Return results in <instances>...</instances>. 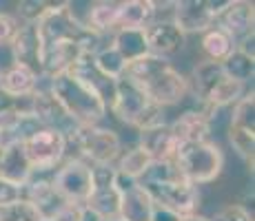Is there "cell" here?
<instances>
[{"label":"cell","instance_id":"10","mask_svg":"<svg viewBox=\"0 0 255 221\" xmlns=\"http://www.w3.org/2000/svg\"><path fill=\"white\" fill-rule=\"evenodd\" d=\"M85 56L80 49V44L76 40H56L42 44L40 49V60H38V73L47 80L62 73H69L73 65Z\"/></svg>","mask_w":255,"mask_h":221},{"label":"cell","instance_id":"28","mask_svg":"<svg viewBox=\"0 0 255 221\" xmlns=\"http://www.w3.org/2000/svg\"><path fill=\"white\" fill-rule=\"evenodd\" d=\"M231 126H240V129L255 131V95H253V91L244 93V95L233 104Z\"/></svg>","mask_w":255,"mask_h":221},{"label":"cell","instance_id":"19","mask_svg":"<svg viewBox=\"0 0 255 221\" xmlns=\"http://www.w3.org/2000/svg\"><path fill=\"white\" fill-rule=\"evenodd\" d=\"M11 58L16 65H24L33 71H38V60H40V49H42V42H40V36H38V29L36 24H20L18 31L13 33L11 42Z\"/></svg>","mask_w":255,"mask_h":221},{"label":"cell","instance_id":"32","mask_svg":"<svg viewBox=\"0 0 255 221\" xmlns=\"http://www.w3.org/2000/svg\"><path fill=\"white\" fill-rule=\"evenodd\" d=\"M0 221H40V217L27 201H18L11 208L0 210Z\"/></svg>","mask_w":255,"mask_h":221},{"label":"cell","instance_id":"42","mask_svg":"<svg viewBox=\"0 0 255 221\" xmlns=\"http://www.w3.org/2000/svg\"><path fill=\"white\" fill-rule=\"evenodd\" d=\"M0 75H2V69H0Z\"/></svg>","mask_w":255,"mask_h":221},{"label":"cell","instance_id":"5","mask_svg":"<svg viewBox=\"0 0 255 221\" xmlns=\"http://www.w3.org/2000/svg\"><path fill=\"white\" fill-rule=\"evenodd\" d=\"M111 113L131 129H151V126L164 124V109L151 102L133 82H129L125 75L116 84V97L111 104Z\"/></svg>","mask_w":255,"mask_h":221},{"label":"cell","instance_id":"33","mask_svg":"<svg viewBox=\"0 0 255 221\" xmlns=\"http://www.w3.org/2000/svg\"><path fill=\"white\" fill-rule=\"evenodd\" d=\"M22 201V188L20 186H13L9 181L0 179V210L11 208L13 204Z\"/></svg>","mask_w":255,"mask_h":221},{"label":"cell","instance_id":"4","mask_svg":"<svg viewBox=\"0 0 255 221\" xmlns=\"http://www.w3.org/2000/svg\"><path fill=\"white\" fill-rule=\"evenodd\" d=\"M173 166L184 181L202 186L215 181L224 170V153L215 142L180 144L173 157Z\"/></svg>","mask_w":255,"mask_h":221},{"label":"cell","instance_id":"2","mask_svg":"<svg viewBox=\"0 0 255 221\" xmlns=\"http://www.w3.org/2000/svg\"><path fill=\"white\" fill-rule=\"evenodd\" d=\"M49 93L53 100L62 106V111L71 117L76 124H100L107 117V104L96 91L85 84L80 77L71 73H62L49 80Z\"/></svg>","mask_w":255,"mask_h":221},{"label":"cell","instance_id":"8","mask_svg":"<svg viewBox=\"0 0 255 221\" xmlns=\"http://www.w3.org/2000/svg\"><path fill=\"white\" fill-rule=\"evenodd\" d=\"M51 184L67 204L85 206L93 193V170L87 161L73 157L58 170Z\"/></svg>","mask_w":255,"mask_h":221},{"label":"cell","instance_id":"30","mask_svg":"<svg viewBox=\"0 0 255 221\" xmlns=\"http://www.w3.org/2000/svg\"><path fill=\"white\" fill-rule=\"evenodd\" d=\"M49 7L51 2H45V0H22L18 2V16L24 20V24H36L47 13Z\"/></svg>","mask_w":255,"mask_h":221},{"label":"cell","instance_id":"14","mask_svg":"<svg viewBox=\"0 0 255 221\" xmlns=\"http://www.w3.org/2000/svg\"><path fill=\"white\" fill-rule=\"evenodd\" d=\"M0 150H2V155H0V179L22 188L33 177V166L27 157L22 140L4 142Z\"/></svg>","mask_w":255,"mask_h":221},{"label":"cell","instance_id":"22","mask_svg":"<svg viewBox=\"0 0 255 221\" xmlns=\"http://www.w3.org/2000/svg\"><path fill=\"white\" fill-rule=\"evenodd\" d=\"M111 47L120 53L127 65L149 56V44H146L144 29H120V31H114Z\"/></svg>","mask_w":255,"mask_h":221},{"label":"cell","instance_id":"27","mask_svg":"<svg viewBox=\"0 0 255 221\" xmlns=\"http://www.w3.org/2000/svg\"><path fill=\"white\" fill-rule=\"evenodd\" d=\"M222 69L231 80L240 82V84H247V82H251L253 75H255V58L244 56L242 51L235 49L231 56L222 62Z\"/></svg>","mask_w":255,"mask_h":221},{"label":"cell","instance_id":"40","mask_svg":"<svg viewBox=\"0 0 255 221\" xmlns=\"http://www.w3.org/2000/svg\"><path fill=\"white\" fill-rule=\"evenodd\" d=\"M0 146H2V135H0Z\"/></svg>","mask_w":255,"mask_h":221},{"label":"cell","instance_id":"20","mask_svg":"<svg viewBox=\"0 0 255 221\" xmlns=\"http://www.w3.org/2000/svg\"><path fill=\"white\" fill-rule=\"evenodd\" d=\"M38 82H40V73L38 71L11 62L0 75V93H4L11 100H18V97L31 95L38 88Z\"/></svg>","mask_w":255,"mask_h":221},{"label":"cell","instance_id":"26","mask_svg":"<svg viewBox=\"0 0 255 221\" xmlns=\"http://www.w3.org/2000/svg\"><path fill=\"white\" fill-rule=\"evenodd\" d=\"M93 65L96 69L102 73V75L111 77V80H120L122 75H125V69H127V62L122 60V56L116 51L111 44H107V47H100L96 53L91 56Z\"/></svg>","mask_w":255,"mask_h":221},{"label":"cell","instance_id":"43","mask_svg":"<svg viewBox=\"0 0 255 221\" xmlns=\"http://www.w3.org/2000/svg\"><path fill=\"white\" fill-rule=\"evenodd\" d=\"M0 155H2V150H0Z\"/></svg>","mask_w":255,"mask_h":221},{"label":"cell","instance_id":"21","mask_svg":"<svg viewBox=\"0 0 255 221\" xmlns=\"http://www.w3.org/2000/svg\"><path fill=\"white\" fill-rule=\"evenodd\" d=\"M155 13H158V7L151 0H127V2H120L116 31H120V29H146L153 22Z\"/></svg>","mask_w":255,"mask_h":221},{"label":"cell","instance_id":"39","mask_svg":"<svg viewBox=\"0 0 255 221\" xmlns=\"http://www.w3.org/2000/svg\"><path fill=\"white\" fill-rule=\"evenodd\" d=\"M105 221H122L120 217H116V219H105Z\"/></svg>","mask_w":255,"mask_h":221},{"label":"cell","instance_id":"17","mask_svg":"<svg viewBox=\"0 0 255 221\" xmlns=\"http://www.w3.org/2000/svg\"><path fill=\"white\" fill-rule=\"evenodd\" d=\"M144 33H146V44H149V53L160 58H169L173 53H178L186 42V36L171 20L151 22L144 29Z\"/></svg>","mask_w":255,"mask_h":221},{"label":"cell","instance_id":"36","mask_svg":"<svg viewBox=\"0 0 255 221\" xmlns=\"http://www.w3.org/2000/svg\"><path fill=\"white\" fill-rule=\"evenodd\" d=\"M82 221H102V219L98 217L96 213H91L87 206H82Z\"/></svg>","mask_w":255,"mask_h":221},{"label":"cell","instance_id":"3","mask_svg":"<svg viewBox=\"0 0 255 221\" xmlns=\"http://www.w3.org/2000/svg\"><path fill=\"white\" fill-rule=\"evenodd\" d=\"M67 137V148L78 150V159L89 166H114L122 155V142L116 131L102 129L100 124H73Z\"/></svg>","mask_w":255,"mask_h":221},{"label":"cell","instance_id":"25","mask_svg":"<svg viewBox=\"0 0 255 221\" xmlns=\"http://www.w3.org/2000/svg\"><path fill=\"white\" fill-rule=\"evenodd\" d=\"M153 164L151 161V157L144 153L142 148H131L127 150V153H122L118 157V166H116V173L127 177V179L131 181H140L142 177L146 175V170H149V166Z\"/></svg>","mask_w":255,"mask_h":221},{"label":"cell","instance_id":"41","mask_svg":"<svg viewBox=\"0 0 255 221\" xmlns=\"http://www.w3.org/2000/svg\"><path fill=\"white\" fill-rule=\"evenodd\" d=\"M40 221H53V219H40Z\"/></svg>","mask_w":255,"mask_h":221},{"label":"cell","instance_id":"11","mask_svg":"<svg viewBox=\"0 0 255 221\" xmlns=\"http://www.w3.org/2000/svg\"><path fill=\"white\" fill-rule=\"evenodd\" d=\"M116 186L120 190V217L122 221H151L153 199L140 181H131L116 173Z\"/></svg>","mask_w":255,"mask_h":221},{"label":"cell","instance_id":"16","mask_svg":"<svg viewBox=\"0 0 255 221\" xmlns=\"http://www.w3.org/2000/svg\"><path fill=\"white\" fill-rule=\"evenodd\" d=\"M175 142L180 144H195V142H209L211 137V111L189 109L180 113L169 124Z\"/></svg>","mask_w":255,"mask_h":221},{"label":"cell","instance_id":"13","mask_svg":"<svg viewBox=\"0 0 255 221\" xmlns=\"http://www.w3.org/2000/svg\"><path fill=\"white\" fill-rule=\"evenodd\" d=\"M36 29L42 44L56 42V40H76V36L82 31L71 20L69 11H67V2H51L47 13L36 22Z\"/></svg>","mask_w":255,"mask_h":221},{"label":"cell","instance_id":"9","mask_svg":"<svg viewBox=\"0 0 255 221\" xmlns=\"http://www.w3.org/2000/svg\"><path fill=\"white\" fill-rule=\"evenodd\" d=\"M142 186L151 195L153 204L173 210L180 217L195 215V208L200 204V190L198 186L184 181L182 177H178L173 181H164V184H142Z\"/></svg>","mask_w":255,"mask_h":221},{"label":"cell","instance_id":"35","mask_svg":"<svg viewBox=\"0 0 255 221\" xmlns=\"http://www.w3.org/2000/svg\"><path fill=\"white\" fill-rule=\"evenodd\" d=\"M184 217L175 215L173 210L164 208V206H158L153 204V210H151V221H182Z\"/></svg>","mask_w":255,"mask_h":221},{"label":"cell","instance_id":"38","mask_svg":"<svg viewBox=\"0 0 255 221\" xmlns=\"http://www.w3.org/2000/svg\"><path fill=\"white\" fill-rule=\"evenodd\" d=\"M182 221H209V217H202V215H189Z\"/></svg>","mask_w":255,"mask_h":221},{"label":"cell","instance_id":"6","mask_svg":"<svg viewBox=\"0 0 255 221\" xmlns=\"http://www.w3.org/2000/svg\"><path fill=\"white\" fill-rule=\"evenodd\" d=\"M27 157L36 170H51L65 159L67 155V137L62 131L56 129H38L33 135L22 140Z\"/></svg>","mask_w":255,"mask_h":221},{"label":"cell","instance_id":"15","mask_svg":"<svg viewBox=\"0 0 255 221\" xmlns=\"http://www.w3.org/2000/svg\"><path fill=\"white\" fill-rule=\"evenodd\" d=\"M253 20H255L253 2H247V0H229L227 7L222 9V13L215 20V27L227 31L235 40V44H238L240 40H244L247 36L253 33Z\"/></svg>","mask_w":255,"mask_h":221},{"label":"cell","instance_id":"7","mask_svg":"<svg viewBox=\"0 0 255 221\" xmlns=\"http://www.w3.org/2000/svg\"><path fill=\"white\" fill-rule=\"evenodd\" d=\"M229 0H182L173 2L171 22L184 33H204L211 29Z\"/></svg>","mask_w":255,"mask_h":221},{"label":"cell","instance_id":"31","mask_svg":"<svg viewBox=\"0 0 255 221\" xmlns=\"http://www.w3.org/2000/svg\"><path fill=\"white\" fill-rule=\"evenodd\" d=\"M209 221H253V215L242 204H227L220 210H215L213 217H209Z\"/></svg>","mask_w":255,"mask_h":221},{"label":"cell","instance_id":"29","mask_svg":"<svg viewBox=\"0 0 255 221\" xmlns=\"http://www.w3.org/2000/svg\"><path fill=\"white\" fill-rule=\"evenodd\" d=\"M229 144L231 148L242 157L244 161H253L255 153V131L240 129V126H229Z\"/></svg>","mask_w":255,"mask_h":221},{"label":"cell","instance_id":"12","mask_svg":"<svg viewBox=\"0 0 255 221\" xmlns=\"http://www.w3.org/2000/svg\"><path fill=\"white\" fill-rule=\"evenodd\" d=\"M22 201H27L40 219H53L58 213L67 208V201L60 197L53 184L49 179H29L22 186Z\"/></svg>","mask_w":255,"mask_h":221},{"label":"cell","instance_id":"23","mask_svg":"<svg viewBox=\"0 0 255 221\" xmlns=\"http://www.w3.org/2000/svg\"><path fill=\"white\" fill-rule=\"evenodd\" d=\"M200 47H202V53L207 56L209 62H220L222 65L229 56L235 51V40L229 36L227 31H222L220 27H211L202 33V40H200Z\"/></svg>","mask_w":255,"mask_h":221},{"label":"cell","instance_id":"1","mask_svg":"<svg viewBox=\"0 0 255 221\" xmlns=\"http://www.w3.org/2000/svg\"><path fill=\"white\" fill-rule=\"evenodd\" d=\"M125 77L129 82H133L151 102H155L162 109L180 104L189 95L186 75H182L173 67V62L169 58H160L153 56V53L127 65Z\"/></svg>","mask_w":255,"mask_h":221},{"label":"cell","instance_id":"24","mask_svg":"<svg viewBox=\"0 0 255 221\" xmlns=\"http://www.w3.org/2000/svg\"><path fill=\"white\" fill-rule=\"evenodd\" d=\"M118 11H120V2H114V0H98V2H91L89 16H87V31H93V33H98V36L116 31Z\"/></svg>","mask_w":255,"mask_h":221},{"label":"cell","instance_id":"37","mask_svg":"<svg viewBox=\"0 0 255 221\" xmlns=\"http://www.w3.org/2000/svg\"><path fill=\"white\" fill-rule=\"evenodd\" d=\"M9 106H13V100H11V97H7L4 93H0V111L9 109Z\"/></svg>","mask_w":255,"mask_h":221},{"label":"cell","instance_id":"34","mask_svg":"<svg viewBox=\"0 0 255 221\" xmlns=\"http://www.w3.org/2000/svg\"><path fill=\"white\" fill-rule=\"evenodd\" d=\"M18 27H20V22H18L13 16H9V13H4V11L0 13V47L11 42L13 33L18 31Z\"/></svg>","mask_w":255,"mask_h":221},{"label":"cell","instance_id":"18","mask_svg":"<svg viewBox=\"0 0 255 221\" xmlns=\"http://www.w3.org/2000/svg\"><path fill=\"white\" fill-rule=\"evenodd\" d=\"M138 148L144 150L151 157V161H173L175 150H178V142H175L169 124L164 122V124L140 131Z\"/></svg>","mask_w":255,"mask_h":221}]
</instances>
